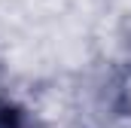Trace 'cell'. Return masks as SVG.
I'll use <instances>...</instances> for the list:
<instances>
[{
    "instance_id": "6da1fadb",
    "label": "cell",
    "mask_w": 131,
    "mask_h": 128,
    "mask_svg": "<svg viewBox=\"0 0 131 128\" xmlns=\"http://www.w3.org/2000/svg\"><path fill=\"white\" fill-rule=\"evenodd\" d=\"M0 128H31V119L21 107H15L9 101H0Z\"/></svg>"
}]
</instances>
